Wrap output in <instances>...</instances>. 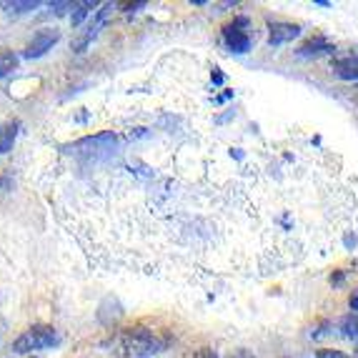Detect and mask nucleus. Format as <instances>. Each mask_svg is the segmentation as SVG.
Segmentation results:
<instances>
[{"instance_id":"f257e3e1","label":"nucleus","mask_w":358,"mask_h":358,"mask_svg":"<svg viewBox=\"0 0 358 358\" xmlns=\"http://www.w3.org/2000/svg\"><path fill=\"white\" fill-rule=\"evenodd\" d=\"M120 346L126 351L128 358H148L161 353L166 348V341L158 338L155 331H145V329H128L120 338Z\"/></svg>"},{"instance_id":"f03ea898","label":"nucleus","mask_w":358,"mask_h":358,"mask_svg":"<svg viewBox=\"0 0 358 358\" xmlns=\"http://www.w3.org/2000/svg\"><path fill=\"white\" fill-rule=\"evenodd\" d=\"M60 343V336L53 326H30L28 331L18 336V338L13 341V353H18V356H25V353H33V351H43V348H53Z\"/></svg>"},{"instance_id":"7ed1b4c3","label":"nucleus","mask_w":358,"mask_h":358,"mask_svg":"<svg viewBox=\"0 0 358 358\" xmlns=\"http://www.w3.org/2000/svg\"><path fill=\"white\" fill-rule=\"evenodd\" d=\"M248 25H251V20L245 18V15H241V18H236L233 23H228L226 28H223V41H226V45L231 48V53H248L251 50V36H248Z\"/></svg>"},{"instance_id":"20e7f679","label":"nucleus","mask_w":358,"mask_h":358,"mask_svg":"<svg viewBox=\"0 0 358 358\" xmlns=\"http://www.w3.org/2000/svg\"><path fill=\"white\" fill-rule=\"evenodd\" d=\"M58 41H60V30H55V28L38 30L36 36H33V41L28 43V48L23 50V58H28V60L43 58V55L48 53V50H53V45Z\"/></svg>"},{"instance_id":"39448f33","label":"nucleus","mask_w":358,"mask_h":358,"mask_svg":"<svg viewBox=\"0 0 358 358\" xmlns=\"http://www.w3.org/2000/svg\"><path fill=\"white\" fill-rule=\"evenodd\" d=\"M113 3H106V6H101V10H96V20L88 25V30H85V36L80 38V41L76 43V53H83L85 48L90 45V41L101 33V28L106 25V20H108V15H110V10H113Z\"/></svg>"},{"instance_id":"423d86ee","label":"nucleus","mask_w":358,"mask_h":358,"mask_svg":"<svg viewBox=\"0 0 358 358\" xmlns=\"http://www.w3.org/2000/svg\"><path fill=\"white\" fill-rule=\"evenodd\" d=\"M301 36V28L293 23H271V36H268V45H283V43L293 41V38Z\"/></svg>"},{"instance_id":"0eeeda50","label":"nucleus","mask_w":358,"mask_h":358,"mask_svg":"<svg viewBox=\"0 0 358 358\" xmlns=\"http://www.w3.org/2000/svg\"><path fill=\"white\" fill-rule=\"evenodd\" d=\"M296 53H299L301 58H310V55H321V53H334V43H331L329 38L316 36V38H310V41H306Z\"/></svg>"},{"instance_id":"6e6552de","label":"nucleus","mask_w":358,"mask_h":358,"mask_svg":"<svg viewBox=\"0 0 358 358\" xmlns=\"http://www.w3.org/2000/svg\"><path fill=\"white\" fill-rule=\"evenodd\" d=\"M334 73L343 80H358V55L351 58H341L334 63Z\"/></svg>"},{"instance_id":"1a4fd4ad","label":"nucleus","mask_w":358,"mask_h":358,"mask_svg":"<svg viewBox=\"0 0 358 358\" xmlns=\"http://www.w3.org/2000/svg\"><path fill=\"white\" fill-rule=\"evenodd\" d=\"M18 120H10V123H0V155H6L8 150L15 143V136H18Z\"/></svg>"},{"instance_id":"9d476101","label":"nucleus","mask_w":358,"mask_h":358,"mask_svg":"<svg viewBox=\"0 0 358 358\" xmlns=\"http://www.w3.org/2000/svg\"><path fill=\"white\" fill-rule=\"evenodd\" d=\"M96 8H98V3H93V0H85V3H76V8H73V15H71V23H73V28H78V25L83 23V18L88 15L90 10L96 13Z\"/></svg>"},{"instance_id":"9b49d317","label":"nucleus","mask_w":358,"mask_h":358,"mask_svg":"<svg viewBox=\"0 0 358 358\" xmlns=\"http://www.w3.org/2000/svg\"><path fill=\"white\" fill-rule=\"evenodd\" d=\"M341 331L348 341H358V313H348L341 318Z\"/></svg>"},{"instance_id":"f8f14e48","label":"nucleus","mask_w":358,"mask_h":358,"mask_svg":"<svg viewBox=\"0 0 358 358\" xmlns=\"http://www.w3.org/2000/svg\"><path fill=\"white\" fill-rule=\"evenodd\" d=\"M41 6L38 0H13V3H3L8 13H28V10H36Z\"/></svg>"},{"instance_id":"ddd939ff","label":"nucleus","mask_w":358,"mask_h":358,"mask_svg":"<svg viewBox=\"0 0 358 358\" xmlns=\"http://www.w3.org/2000/svg\"><path fill=\"white\" fill-rule=\"evenodd\" d=\"M13 68H15V58L13 55H0V78L8 76Z\"/></svg>"},{"instance_id":"4468645a","label":"nucleus","mask_w":358,"mask_h":358,"mask_svg":"<svg viewBox=\"0 0 358 358\" xmlns=\"http://www.w3.org/2000/svg\"><path fill=\"white\" fill-rule=\"evenodd\" d=\"M316 358H353V356H346V353H341V351H331V348H323V351L316 353Z\"/></svg>"},{"instance_id":"2eb2a0df","label":"nucleus","mask_w":358,"mask_h":358,"mask_svg":"<svg viewBox=\"0 0 358 358\" xmlns=\"http://www.w3.org/2000/svg\"><path fill=\"white\" fill-rule=\"evenodd\" d=\"M66 8H76V6H73V3H50V10L58 13V15L60 13H66Z\"/></svg>"},{"instance_id":"dca6fc26","label":"nucleus","mask_w":358,"mask_h":358,"mask_svg":"<svg viewBox=\"0 0 358 358\" xmlns=\"http://www.w3.org/2000/svg\"><path fill=\"white\" fill-rule=\"evenodd\" d=\"M193 358H218V353H215V351H210V348H201V351H198Z\"/></svg>"},{"instance_id":"f3484780","label":"nucleus","mask_w":358,"mask_h":358,"mask_svg":"<svg viewBox=\"0 0 358 358\" xmlns=\"http://www.w3.org/2000/svg\"><path fill=\"white\" fill-rule=\"evenodd\" d=\"M226 358H256L251 351H233L231 356H226Z\"/></svg>"},{"instance_id":"a211bd4d","label":"nucleus","mask_w":358,"mask_h":358,"mask_svg":"<svg viewBox=\"0 0 358 358\" xmlns=\"http://www.w3.org/2000/svg\"><path fill=\"white\" fill-rule=\"evenodd\" d=\"M348 306H351L353 310H358V291L351 293V299H348Z\"/></svg>"}]
</instances>
